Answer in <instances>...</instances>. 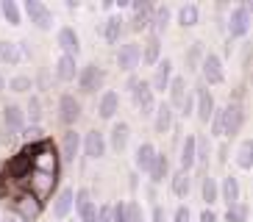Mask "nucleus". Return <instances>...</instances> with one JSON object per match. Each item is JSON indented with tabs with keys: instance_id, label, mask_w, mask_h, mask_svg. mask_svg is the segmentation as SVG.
<instances>
[{
	"instance_id": "obj_1",
	"label": "nucleus",
	"mask_w": 253,
	"mask_h": 222,
	"mask_svg": "<svg viewBox=\"0 0 253 222\" xmlns=\"http://www.w3.org/2000/svg\"><path fill=\"white\" fill-rule=\"evenodd\" d=\"M253 25V14L248 3H237V6L228 8V17H225V31H228V42L231 39H245L251 34Z\"/></svg>"
},
{
	"instance_id": "obj_2",
	"label": "nucleus",
	"mask_w": 253,
	"mask_h": 222,
	"mask_svg": "<svg viewBox=\"0 0 253 222\" xmlns=\"http://www.w3.org/2000/svg\"><path fill=\"white\" fill-rule=\"evenodd\" d=\"M59 153H56V148L50 145V139L42 142V145H37L34 148V153H31V170L34 172H42V175H56L59 178Z\"/></svg>"
},
{
	"instance_id": "obj_3",
	"label": "nucleus",
	"mask_w": 253,
	"mask_h": 222,
	"mask_svg": "<svg viewBox=\"0 0 253 222\" xmlns=\"http://www.w3.org/2000/svg\"><path fill=\"white\" fill-rule=\"evenodd\" d=\"M23 181L28 184V189H25V192L37 200L39 206H42L45 200L53 197V189H56V184H59V178H56V175H42V172H34V170H31Z\"/></svg>"
},
{
	"instance_id": "obj_4",
	"label": "nucleus",
	"mask_w": 253,
	"mask_h": 222,
	"mask_svg": "<svg viewBox=\"0 0 253 222\" xmlns=\"http://www.w3.org/2000/svg\"><path fill=\"white\" fill-rule=\"evenodd\" d=\"M78 89H81V95H95L97 89H103L106 83V70L97 61H89V64L78 67Z\"/></svg>"
},
{
	"instance_id": "obj_5",
	"label": "nucleus",
	"mask_w": 253,
	"mask_h": 222,
	"mask_svg": "<svg viewBox=\"0 0 253 222\" xmlns=\"http://www.w3.org/2000/svg\"><path fill=\"white\" fill-rule=\"evenodd\" d=\"M20 11L28 17L31 25L37 31H50L53 28V11L47 8V3H42V0H25L23 6H20Z\"/></svg>"
},
{
	"instance_id": "obj_6",
	"label": "nucleus",
	"mask_w": 253,
	"mask_h": 222,
	"mask_svg": "<svg viewBox=\"0 0 253 222\" xmlns=\"http://www.w3.org/2000/svg\"><path fill=\"white\" fill-rule=\"evenodd\" d=\"M201 83L203 86H220V83L225 81V67H223V59L217 56V53H209L206 50V56H203V61H201Z\"/></svg>"
},
{
	"instance_id": "obj_7",
	"label": "nucleus",
	"mask_w": 253,
	"mask_h": 222,
	"mask_svg": "<svg viewBox=\"0 0 253 222\" xmlns=\"http://www.w3.org/2000/svg\"><path fill=\"white\" fill-rule=\"evenodd\" d=\"M245 106L239 100H231L228 106H223V136H228V139L239 136V131L245 128Z\"/></svg>"
},
{
	"instance_id": "obj_8",
	"label": "nucleus",
	"mask_w": 253,
	"mask_h": 222,
	"mask_svg": "<svg viewBox=\"0 0 253 222\" xmlns=\"http://www.w3.org/2000/svg\"><path fill=\"white\" fill-rule=\"evenodd\" d=\"M131 103H134V109H136V114L139 117H153V109H156V95H153V89H150V83L142 78L139 83H136L131 92Z\"/></svg>"
},
{
	"instance_id": "obj_9",
	"label": "nucleus",
	"mask_w": 253,
	"mask_h": 222,
	"mask_svg": "<svg viewBox=\"0 0 253 222\" xmlns=\"http://www.w3.org/2000/svg\"><path fill=\"white\" fill-rule=\"evenodd\" d=\"M192 95H195V117H198V122L209 125V119H211V114L217 109V100L211 95V89L198 83V86H192Z\"/></svg>"
},
{
	"instance_id": "obj_10",
	"label": "nucleus",
	"mask_w": 253,
	"mask_h": 222,
	"mask_svg": "<svg viewBox=\"0 0 253 222\" xmlns=\"http://www.w3.org/2000/svg\"><path fill=\"white\" fill-rule=\"evenodd\" d=\"M81 150L89 161H100L106 155V150H109L106 148V133L97 131V128H89V131L81 136Z\"/></svg>"
},
{
	"instance_id": "obj_11",
	"label": "nucleus",
	"mask_w": 253,
	"mask_h": 222,
	"mask_svg": "<svg viewBox=\"0 0 253 222\" xmlns=\"http://www.w3.org/2000/svg\"><path fill=\"white\" fill-rule=\"evenodd\" d=\"M114 64H117L120 73H136V67H139V42H123L117 47V56H114Z\"/></svg>"
},
{
	"instance_id": "obj_12",
	"label": "nucleus",
	"mask_w": 253,
	"mask_h": 222,
	"mask_svg": "<svg viewBox=\"0 0 253 222\" xmlns=\"http://www.w3.org/2000/svg\"><path fill=\"white\" fill-rule=\"evenodd\" d=\"M73 208H75V214H78V222H95V214H97V200L92 197V192L86 189V186L75 189Z\"/></svg>"
},
{
	"instance_id": "obj_13",
	"label": "nucleus",
	"mask_w": 253,
	"mask_h": 222,
	"mask_svg": "<svg viewBox=\"0 0 253 222\" xmlns=\"http://www.w3.org/2000/svg\"><path fill=\"white\" fill-rule=\"evenodd\" d=\"M153 6L156 3H148V0H136L131 3V20H128L126 31H134V34H142V31H148L150 25V17H153Z\"/></svg>"
},
{
	"instance_id": "obj_14",
	"label": "nucleus",
	"mask_w": 253,
	"mask_h": 222,
	"mask_svg": "<svg viewBox=\"0 0 253 222\" xmlns=\"http://www.w3.org/2000/svg\"><path fill=\"white\" fill-rule=\"evenodd\" d=\"M73 200H75V189L73 186H64L59 192L53 194V203H50V214L56 222H64L70 214H73Z\"/></svg>"
},
{
	"instance_id": "obj_15",
	"label": "nucleus",
	"mask_w": 253,
	"mask_h": 222,
	"mask_svg": "<svg viewBox=\"0 0 253 222\" xmlns=\"http://www.w3.org/2000/svg\"><path fill=\"white\" fill-rule=\"evenodd\" d=\"M81 119V100L70 92L59 97V122L67 128H75V122Z\"/></svg>"
},
{
	"instance_id": "obj_16",
	"label": "nucleus",
	"mask_w": 253,
	"mask_h": 222,
	"mask_svg": "<svg viewBox=\"0 0 253 222\" xmlns=\"http://www.w3.org/2000/svg\"><path fill=\"white\" fill-rule=\"evenodd\" d=\"M56 44H59L61 56H73L78 59V53H81V37H78V31L73 25H61L56 31Z\"/></svg>"
},
{
	"instance_id": "obj_17",
	"label": "nucleus",
	"mask_w": 253,
	"mask_h": 222,
	"mask_svg": "<svg viewBox=\"0 0 253 222\" xmlns=\"http://www.w3.org/2000/svg\"><path fill=\"white\" fill-rule=\"evenodd\" d=\"M172 59H159V64L153 67V78H150V89H153V95H164L167 92V86H170V81H172Z\"/></svg>"
},
{
	"instance_id": "obj_18",
	"label": "nucleus",
	"mask_w": 253,
	"mask_h": 222,
	"mask_svg": "<svg viewBox=\"0 0 253 222\" xmlns=\"http://www.w3.org/2000/svg\"><path fill=\"white\" fill-rule=\"evenodd\" d=\"M11 211H14V214L20 217L23 222H34V220L39 217V211H42V206H39V203L31 197L28 192H20V194L14 197V206H11Z\"/></svg>"
},
{
	"instance_id": "obj_19",
	"label": "nucleus",
	"mask_w": 253,
	"mask_h": 222,
	"mask_svg": "<svg viewBox=\"0 0 253 222\" xmlns=\"http://www.w3.org/2000/svg\"><path fill=\"white\" fill-rule=\"evenodd\" d=\"M172 128H175V111L167 106V100H162V103H156V109H153V131H156L159 136H164V133H170Z\"/></svg>"
},
{
	"instance_id": "obj_20",
	"label": "nucleus",
	"mask_w": 253,
	"mask_h": 222,
	"mask_svg": "<svg viewBox=\"0 0 253 222\" xmlns=\"http://www.w3.org/2000/svg\"><path fill=\"white\" fill-rule=\"evenodd\" d=\"M128 142H131V125H128L126 119H120L114 122L109 136H106V148H112L114 153H123L128 148Z\"/></svg>"
},
{
	"instance_id": "obj_21",
	"label": "nucleus",
	"mask_w": 253,
	"mask_h": 222,
	"mask_svg": "<svg viewBox=\"0 0 253 222\" xmlns=\"http://www.w3.org/2000/svg\"><path fill=\"white\" fill-rule=\"evenodd\" d=\"M186 95H189V83H186V75H172L170 86H167V106H170L175 114H178L181 103L186 100Z\"/></svg>"
},
{
	"instance_id": "obj_22",
	"label": "nucleus",
	"mask_w": 253,
	"mask_h": 222,
	"mask_svg": "<svg viewBox=\"0 0 253 222\" xmlns=\"http://www.w3.org/2000/svg\"><path fill=\"white\" fill-rule=\"evenodd\" d=\"M217 189H220V200H223L225 206H234V203L242 200V184H239V178L231 175V172L223 175V181L217 184Z\"/></svg>"
},
{
	"instance_id": "obj_23",
	"label": "nucleus",
	"mask_w": 253,
	"mask_h": 222,
	"mask_svg": "<svg viewBox=\"0 0 253 222\" xmlns=\"http://www.w3.org/2000/svg\"><path fill=\"white\" fill-rule=\"evenodd\" d=\"M170 20H172V8L167 6V3H162V6H153V17H150V37H164V31L170 28Z\"/></svg>"
},
{
	"instance_id": "obj_24",
	"label": "nucleus",
	"mask_w": 253,
	"mask_h": 222,
	"mask_svg": "<svg viewBox=\"0 0 253 222\" xmlns=\"http://www.w3.org/2000/svg\"><path fill=\"white\" fill-rule=\"evenodd\" d=\"M103 39L109 44H114V47H120L123 44V37H126V20L120 14H112V17H106V22H103Z\"/></svg>"
},
{
	"instance_id": "obj_25",
	"label": "nucleus",
	"mask_w": 253,
	"mask_h": 222,
	"mask_svg": "<svg viewBox=\"0 0 253 222\" xmlns=\"http://www.w3.org/2000/svg\"><path fill=\"white\" fill-rule=\"evenodd\" d=\"M78 153H81V133L75 131V128H67L64 131V136H61V161L73 164L75 158H78Z\"/></svg>"
},
{
	"instance_id": "obj_26",
	"label": "nucleus",
	"mask_w": 253,
	"mask_h": 222,
	"mask_svg": "<svg viewBox=\"0 0 253 222\" xmlns=\"http://www.w3.org/2000/svg\"><path fill=\"white\" fill-rule=\"evenodd\" d=\"M148 178H150V186H162L164 181H170V155L167 153H156L153 164H150L148 170Z\"/></svg>"
},
{
	"instance_id": "obj_27",
	"label": "nucleus",
	"mask_w": 253,
	"mask_h": 222,
	"mask_svg": "<svg viewBox=\"0 0 253 222\" xmlns=\"http://www.w3.org/2000/svg\"><path fill=\"white\" fill-rule=\"evenodd\" d=\"M120 111V95L114 89H103L97 97V117L100 119H114V114Z\"/></svg>"
},
{
	"instance_id": "obj_28",
	"label": "nucleus",
	"mask_w": 253,
	"mask_h": 222,
	"mask_svg": "<svg viewBox=\"0 0 253 222\" xmlns=\"http://www.w3.org/2000/svg\"><path fill=\"white\" fill-rule=\"evenodd\" d=\"M3 128L20 136V131L25 128V111L20 103H8L6 109H3Z\"/></svg>"
},
{
	"instance_id": "obj_29",
	"label": "nucleus",
	"mask_w": 253,
	"mask_h": 222,
	"mask_svg": "<svg viewBox=\"0 0 253 222\" xmlns=\"http://www.w3.org/2000/svg\"><path fill=\"white\" fill-rule=\"evenodd\" d=\"M53 75L61 83H73L78 78V59H73V56H59L56 64H53Z\"/></svg>"
},
{
	"instance_id": "obj_30",
	"label": "nucleus",
	"mask_w": 253,
	"mask_h": 222,
	"mask_svg": "<svg viewBox=\"0 0 253 222\" xmlns=\"http://www.w3.org/2000/svg\"><path fill=\"white\" fill-rule=\"evenodd\" d=\"M162 59V39L159 37H148L139 47V64L145 67H156Z\"/></svg>"
},
{
	"instance_id": "obj_31",
	"label": "nucleus",
	"mask_w": 253,
	"mask_h": 222,
	"mask_svg": "<svg viewBox=\"0 0 253 222\" xmlns=\"http://www.w3.org/2000/svg\"><path fill=\"white\" fill-rule=\"evenodd\" d=\"M195 133H186L181 139V148H178V164L184 172H192L195 170Z\"/></svg>"
},
{
	"instance_id": "obj_32",
	"label": "nucleus",
	"mask_w": 253,
	"mask_h": 222,
	"mask_svg": "<svg viewBox=\"0 0 253 222\" xmlns=\"http://www.w3.org/2000/svg\"><path fill=\"white\" fill-rule=\"evenodd\" d=\"M189 189H192V172H170V192L175 194L178 200H186L189 197Z\"/></svg>"
},
{
	"instance_id": "obj_33",
	"label": "nucleus",
	"mask_w": 253,
	"mask_h": 222,
	"mask_svg": "<svg viewBox=\"0 0 253 222\" xmlns=\"http://www.w3.org/2000/svg\"><path fill=\"white\" fill-rule=\"evenodd\" d=\"M156 153H159L156 145L145 139L139 148H136V153H134V167H136L139 172H148V170H150V164H153V158H156Z\"/></svg>"
},
{
	"instance_id": "obj_34",
	"label": "nucleus",
	"mask_w": 253,
	"mask_h": 222,
	"mask_svg": "<svg viewBox=\"0 0 253 222\" xmlns=\"http://www.w3.org/2000/svg\"><path fill=\"white\" fill-rule=\"evenodd\" d=\"M203 56H206V47H203V42H192L189 47L184 50V67H186V73L195 75L198 70H201V61Z\"/></svg>"
},
{
	"instance_id": "obj_35",
	"label": "nucleus",
	"mask_w": 253,
	"mask_h": 222,
	"mask_svg": "<svg viewBox=\"0 0 253 222\" xmlns=\"http://www.w3.org/2000/svg\"><path fill=\"white\" fill-rule=\"evenodd\" d=\"M25 125H42V117H45V103L39 95H31L28 103H25Z\"/></svg>"
},
{
	"instance_id": "obj_36",
	"label": "nucleus",
	"mask_w": 253,
	"mask_h": 222,
	"mask_svg": "<svg viewBox=\"0 0 253 222\" xmlns=\"http://www.w3.org/2000/svg\"><path fill=\"white\" fill-rule=\"evenodd\" d=\"M201 200L206 203V208H211L214 203H220V189H217V181L209 172H203L201 178Z\"/></svg>"
},
{
	"instance_id": "obj_37",
	"label": "nucleus",
	"mask_w": 253,
	"mask_h": 222,
	"mask_svg": "<svg viewBox=\"0 0 253 222\" xmlns=\"http://www.w3.org/2000/svg\"><path fill=\"white\" fill-rule=\"evenodd\" d=\"M20 61H23V53H20V44H17V42H8V39H0V64L17 67Z\"/></svg>"
},
{
	"instance_id": "obj_38",
	"label": "nucleus",
	"mask_w": 253,
	"mask_h": 222,
	"mask_svg": "<svg viewBox=\"0 0 253 222\" xmlns=\"http://www.w3.org/2000/svg\"><path fill=\"white\" fill-rule=\"evenodd\" d=\"M198 22H201V8H198V3H184L178 8V25L181 28H195Z\"/></svg>"
},
{
	"instance_id": "obj_39",
	"label": "nucleus",
	"mask_w": 253,
	"mask_h": 222,
	"mask_svg": "<svg viewBox=\"0 0 253 222\" xmlns=\"http://www.w3.org/2000/svg\"><path fill=\"white\" fill-rule=\"evenodd\" d=\"M20 139L25 142V148H37V145L47 142V133L42 125H25L23 131H20Z\"/></svg>"
},
{
	"instance_id": "obj_40",
	"label": "nucleus",
	"mask_w": 253,
	"mask_h": 222,
	"mask_svg": "<svg viewBox=\"0 0 253 222\" xmlns=\"http://www.w3.org/2000/svg\"><path fill=\"white\" fill-rule=\"evenodd\" d=\"M237 167L239 170H253V139H242V145H239V150H237Z\"/></svg>"
},
{
	"instance_id": "obj_41",
	"label": "nucleus",
	"mask_w": 253,
	"mask_h": 222,
	"mask_svg": "<svg viewBox=\"0 0 253 222\" xmlns=\"http://www.w3.org/2000/svg\"><path fill=\"white\" fill-rule=\"evenodd\" d=\"M209 155H211V145H209L206 136H198L195 139V167L209 170Z\"/></svg>"
},
{
	"instance_id": "obj_42",
	"label": "nucleus",
	"mask_w": 253,
	"mask_h": 222,
	"mask_svg": "<svg viewBox=\"0 0 253 222\" xmlns=\"http://www.w3.org/2000/svg\"><path fill=\"white\" fill-rule=\"evenodd\" d=\"M0 14L6 17L8 25H20L23 22V11H20L17 0H0Z\"/></svg>"
},
{
	"instance_id": "obj_43",
	"label": "nucleus",
	"mask_w": 253,
	"mask_h": 222,
	"mask_svg": "<svg viewBox=\"0 0 253 222\" xmlns=\"http://www.w3.org/2000/svg\"><path fill=\"white\" fill-rule=\"evenodd\" d=\"M248 217H251V206H248L245 200H239V203H234V206L225 208V222H248Z\"/></svg>"
},
{
	"instance_id": "obj_44",
	"label": "nucleus",
	"mask_w": 253,
	"mask_h": 222,
	"mask_svg": "<svg viewBox=\"0 0 253 222\" xmlns=\"http://www.w3.org/2000/svg\"><path fill=\"white\" fill-rule=\"evenodd\" d=\"M8 89H11V92H17V95L31 92V89H34V78H31V75H14V78L8 81Z\"/></svg>"
},
{
	"instance_id": "obj_45",
	"label": "nucleus",
	"mask_w": 253,
	"mask_h": 222,
	"mask_svg": "<svg viewBox=\"0 0 253 222\" xmlns=\"http://www.w3.org/2000/svg\"><path fill=\"white\" fill-rule=\"evenodd\" d=\"M209 128H211L214 139H223V109H214V114L209 119Z\"/></svg>"
},
{
	"instance_id": "obj_46",
	"label": "nucleus",
	"mask_w": 253,
	"mask_h": 222,
	"mask_svg": "<svg viewBox=\"0 0 253 222\" xmlns=\"http://www.w3.org/2000/svg\"><path fill=\"white\" fill-rule=\"evenodd\" d=\"M112 222H128V200H120L112 206Z\"/></svg>"
},
{
	"instance_id": "obj_47",
	"label": "nucleus",
	"mask_w": 253,
	"mask_h": 222,
	"mask_svg": "<svg viewBox=\"0 0 253 222\" xmlns=\"http://www.w3.org/2000/svg\"><path fill=\"white\" fill-rule=\"evenodd\" d=\"M170 222H192V211H189V206H186V203H181V206L172 211Z\"/></svg>"
},
{
	"instance_id": "obj_48",
	"label": "nucleus",
	"mask_w": 253,
	"mask_h": 222,
	"mask_svg": "<svg viewBox=\"0 0 253 222\" xmlns=\"http://www.w3.org/2000/svg\"><path fill=\"white\" fill-rule=\"evenodd\" d=\"M128 222H145V214H142L139 203H134V200H128Z\"/></svg>"
},
{
	"instance_id": "obj_49",
	"label": "nucleus",
	"mask_w": 253,
	"mask_h": 222,
	"mask_svg": "<svg viewBox=\"0 0 253 222\" xmlns=\"http://www.w3.org/2000/svg\"><path fill=\"white\" fill-rule=\"evenodd\" d=\"M150 222H170V217H167L162 203H153V208H150Z\"/></svg>"
},
{
	"instance_id": "obj_50",
	"label": "nucleus",
	"mask_w": 253,
	"mask_h": 222,
	"mask_svg": "<svg viewBox=\"0 0 253 222\" xmlns=\"http://www.w3.org/2000/svg\"><path fill=\"white\" fill-rule=\"evenodd\" d=\"M95 222H112V203H100V206H97Z\"/></svg>"
},
{
	"instance_id": "obj_51",
	"label": "nucleus",
	"mask_w": 253,
	"mask_h": 222,
	"mask_svg": "<svg viewBox=\"0 0 253 222\" xmlns=\"http://www.w3.org/2000/svg\"><path fill=\"white\" fill-rule=\"evenodd\" d=\"M217 164H220V167H225V164H228V145H220V148H217Z\"/></svg>"
},
{
	"instance_id": "obj_52",
	"label": "nucleus",
	"mask_w": 253,
	"mask_h": 222,
	"mask_svg": "<svg viewBox=\"0 0 253 222\" xmlns=\"http://www.w3.org/2000/svg\"><path fill=\"white\" fill-rule=\"evenodd\" d=\"M198 222H217V211L214 208H203L201 217H198Z\"/></svg>"
},
{
	"instance_id": "obj_53",
	"label": "nucleus",
	"mask_w": 253,
	"mask_h": 222,
	"mask_svg": "<svg viewBox=\"0 0 253 222\" xmlns=\"http://www.w3.org/2000/svg\"><path fill=\"white\" fill-rule=\"evenodd\" d=\"M139 81H142L139 75H136V73H131V75H128V81H126V89H128V92H131V89H134V86H136V83H139Z\"/></svg>"
},
{
	"instance_id": "obj_54",
	"label": "nucleus",
	"mask_w": 253,
	"mask_h": 222,
	"mask_svg": "<svg viewBox=\"0 0 253 222\" xmlns=\"http://www.w3.org/2000/svg\"><path fill=\"white\" fill-rule=\"evenodd\" d=\"M37 86H39V92H47V75L45 73L37 75Z\"/></svg>"
},
{
	"instance_id": "obj_55",
	"label": "nucleus",
	"mask_w": 253,
	"mask_h": 222,
	"mask_svg": "<svg viewBox=\"0 0 253 222\" xmlns=\"http://www.w3.org/2000/svg\"><path fill=\"white\" fill-rule=\"evenodd\" d=\"M0 222H23L14 211H6V214H0Z\"/></svg>"
},
{
	"instance_id": "obj_56",
	"label": "nucleus",
	"mask_w": 253,
	"mask_h": 222,
	"mask_svg": "<svg viewBox=\"0 0 253 222\" xmlns=\"http://www.w3.org/2000/svg\"><path fill=\"white\" fill-rule=\"evenodd\" d=\"M114 6H117V8H131V3H128V0H117Z\"/></svg>"
},
{
	"instance_id": "obj_57",
	"label": "nucleus",
	"mask_w": 253,
	"mask_h": 222,
	"mask_svg": "<svg viewBox=\"0 0 253 222\" xmlns=\"http://www.w3.org/2000/svg\"><path fill=\"white\" fill-rule=\"evenodd\" d=\"M3 89H6V81H3V75H0V92H3Z\"/></svg>"
},
{
	"instance_id": "obj_58",
	"label": "nucleus",
	"mask_w": 253,
	"mask_h": 222,
	"mask_svg": "<svg viewBox=\"0 0 253 222\" xmlns=\"http://www.w3.org/2000/svg\"><path fill=\"white\" fill-rule=\"evenodd\" d=\"M73 222H75V220H73Z\"/></svg>"
}]
</instances>
